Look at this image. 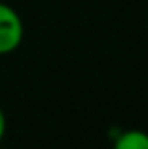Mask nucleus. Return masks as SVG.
<instances>
[{
	"instance_id": "nucleus-3",
	"label": "nucleus",
	"mask_w": 148,
	"mask_h": 149,
	"mask_svg": "<svg viewBox=\"0 0 148 149\" xmlns=\"http://www.w3.org/2000/svg\"><path fill=\"white\" fill-rule=\"evenodd\" d=\"M4 134H6V115H4V109L0 108V142H2Z\"/></svg>"
},
{
	"instance_id": "nucleus-2",
	"label": "nucleus",
	"mask_w": 148,
	"mask_h": 149,
	"mask_svg": "<svg viewBox=\"0 0 148 149\" xmlns=\"http://www.w3.org/2000/svg\"><path fill=\"white\" fill-rule=\"evenodd\" d=\"M114 149H148V134L139 128L125 130L116 138Z\"/></svg>"
},
{
	"instance_id": "nucleus-1",
	"label": "nucleus",
	"mask_w": 148,
	"mask_h": 149,
	"mask_svg": "<svg viewBox=\"0 0 148 149\" xmlns=\"http://www.w3.org/2000/svg\"><path fill=\"white\" fill-rule=\"evenodd\" d=\"M23 21L11 6L0 2V55L15 51L23 42Z\"/></svg>"
}]
</instances>
